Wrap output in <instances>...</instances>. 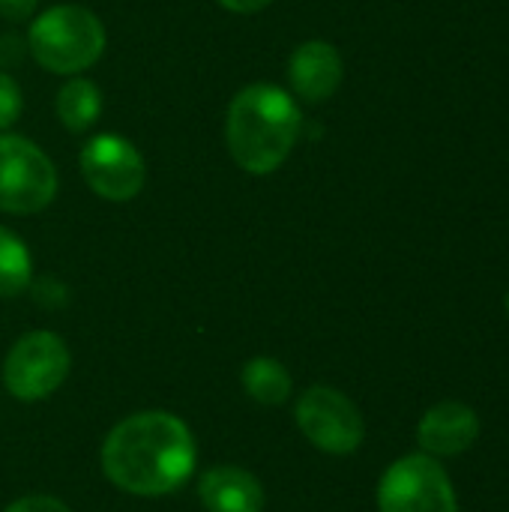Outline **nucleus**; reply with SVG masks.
Returning <instances> with one entry per match:
<instances>
[{
  "label": "nucleus",
  "mask_w": 509,
  "mask_h": 512,
  "mask_svg": "<svg viewBox=\"0 0 509 512\" xmlns=\"http://www.w3.org/2000/svg\"><path fill=\"white\" fill-rule=\"evenodd\" d=\"M105 477L138 498H162L180 489L195 471V438L168 411H141L120 420L102 444Z\"/></svg>",
  "instance_id": "1"
},
{
  "label": "nucleus",
  "mask_w": 509,
  "mask_h": 512,
  "mask_svg": "<svg viewBox=\"0 0 509 512\" xmlns=\"http://www.w3.org/2000/svg\"><path fill=\"white\" fill-rule=\"evenodd\" d=\"M303 129V114L297 99L267 81L243 87L225 117V141L237 168L255 177H267L285 165L294 153Z\"/></svg>",
  "instance_id": "2"
},
{
  "label": "nucleus",
  "mask_w": 509,
  "mask_h": 512,
  "mask_svg": "<svg viewBox=\"0 0 509 512\" xmlns=\"http://www.w3.org/2000/svg\"><path fill=\"white\" fill-rule=\"evenodd\" d=\"M105 24L102 18L81 3H57L39 12L27 30L30 57L54 75H78L90 69L105 54Z\"/></svg>",
  "instance_id": "3"
},
{
  "label": "nucleus",
  "mask_w": 509,
  "mask_h": 512,
  "mask_svg": "<svg viewBox=\"0 0 509 512\" xmlns=\"http://www.w3.org/2000/svg\"><path fill=\"white\" fill-rule=\"evenodd\" d=\"M57 198V168L39 144L0 132V213L33 216Z\"/></svg>",
  "instance_id": "4"
},
{
  "label": "nucleus",
  "mask_w": 509,
  "mask_h": 512,
  "mask_svg": "<svg viewBox=\"0 0 509 512\" xmlns=\"http://www.w3.org/2000/svg\"><path fill=\"white\" fill-rule=\"evenodd\" d=\"M72 357L66 342L51 330L21 336L3 360V384L18 402L48 399L69 375Z\"/></svg>",
  "instance_id": "5"
},
{
  "label": "nucleus",
  "mask_w": 509,
  "mask_h": 512,
  "mask_svg": "<svg viewBox=\"0 0 509 512\" xmlns=\"http://www.w3.org/2000/svg\"><path fill=\"white\" fill-rule=\"evenodd\" d=\"M78 165L90 192L114 204L138 198L147 183V162L141 150L117 132L93 135L81 147Z\"/></svg>",
  "instance_id": "6"
},
{
  "label": "nucleus",
  "mask_w": 509,
  "mask_h": 512,
  "mask_svg": "<svg viewBox=\"0 0 509 512\" xmlns=\"http://www.w3.org/2000/svg\"><path fill=\"white\" fill-rule=\"evenodd\" d=\"M381 512H459L453 483L432 456L393 462L378 483Z\"/></svg>",
  "instance_id": "7"
},
{
  "label": "nucleus",
  "mask_w": 509,
  "mask_h": 512,
  "mask_svg": "<svg viewBox=\"0 0 509 512\" xmlns=\"http://www.w3.org/2000/svg\"><path fill=\"white\" fill-rule=\"evenodd\" d=\"M294 417L309 444L330 456H348L366 438L363 414L345 393L333 387H309L297 399Z\"/></svg>",
  "instance_id": "8"
},
{
  "label": "nucleus",
  "mask_w": 509,
  "mask_h": 512,
  "mask_svg": "<svg viewBox=\"0 0 509 512\" xmlns=\"http://www.w3.org/2000/svg\"><path fill=\"white\" fill-rule=\"evenodd\" d=\"M345 78L342 54L327 39H306L288 57V84L309 105L327 102Z\"/></svg>",
  "instance_id": "9"
},
{
  "label": "nucleus",
  "mask_w": 509,
  "mask_h": 512,
  "mask_svg": "<svg viewBox=\"0 0 509 512\" xmlns=\"http://www.w3.org/2000/svg\"><path fill=\"white\" fill-rule=\"evenodd\" d=\"M480 435L477 411L462 402H438L417 426V441L432 456H459L474 447Z\"/></svg>",
  "instance_id": "10"
},
{
  "label": "nucleus",
  "mask_w": 509,
  "mask_h": 512,
  "mask_svg": "<svg viewBox=\"0 0 509 512\" xmlns=\"http://www.w3.org/2000/svg\"><path fill=\"white\" fill-rule=\"evenodd\" d=\"M198 498L207 512H261L267 498L255 474L237 465H216L201 474Z\"/></svg>",
  "instance_id": "11"
},
{
  "label": "nucleus",
  "mask_w": 509,
  "mask_h": 512,
  "mask_svg": "<svg viewBox=\"0 0 509 512\" xmlns=\"http://www.w3.org/2000/svg\"><path fill=\"white\" fill-rule=\"evenodd\" d=\"M54 111L63 123V129L69 132H87L99 114H102V90L84 78V75H72L60 90H57V102H54Z\"/></svg>",
  "instance_id": "12"
},
{
  "label": "nucleus",
  "mask_w": 509,
  "mask_h": 512,
  "mask_svg": "<svg viewBox=\"0 0 509 512\" xmlns=\"http://www.w3.org/2000/svg\"><path fill=\"white\" fill-rule=\"evenodd\" d=\"M240 381L246 387V393L258 402V405H285L291 396V375L288 369L273 360V357H255L243 366Z\"/></svg>",
  "instance_id": "13"
},
{
  "label": "nucleus",
  "mask_w": 509,
  "mask_h": 512,
  "mask_svg": "<svg viewBox=\"0 0 509 512\" xmlns=\"http://www.w3.org/2000/svg\"><path fill=\"white\" fill-rule=\"evenodd\" d=\"M33 282V258L24 240L0 225V297H18Z\"/></svg>",
  "instance_id": "14"
},
{
  "label": "nucleus",
  "mask_w": 509,
  "mask_h": 512,
  "mask_svg": "<svg viewBox=\"0 0 509 512\" xmlns=\"http://www.w3.org/2000/svg\"><path fill=\"white\" fill-rule=\"evenodd\" d=\"M21 111H24L21 87H18V81L9 72L0 69V132L12 129L18 123Z\"/></svg>",
  "instance_id": "15"
},
{
  "label": "nucleus",
  "mask_w": 509,
  "mask_h": 512,
  "mask_svg": "<svg viewBox=\"0 0 509 512\" xmlns=\"http://www.w3.org/2000/svg\"><path fill=\"white\" fill-rule=\"evenodd\" d=\"M3 512H72L63 501L48 498V495H27L15 504H9Z\"/></svg>",
  "instance_id": "16"
},
{
  "label": "nucleus",
  "mask_w": 509,
  "mask_h": 512,
  "mask_svg": "<svg viewBox=\"0 0 509 512\" xmlns=\"http://www.w3.org/2000/svg\"><path fill=\"white\" fill-rule=\"evenodd\" d=\"M36 6H39V0H0V18H6L12 24H21V21L33 18Z\"/></svg>",
  "instance_id": "17"
},
{
  "label": "nucleus",
  "mask_w": 509,
  "mask_h": 512,
  "mask_svg": "<svg viewBox=\"0 0 509 512\" xmlns=\"http://www.w3.org/2000/svg\"><path fill=\"white\" fill-rule=\"evenodd\" d=\"M216 3L228 12H237V15H255V12L267 9L273 0H216Z\"/></svg>",
  "instance_id": "18"
},
{
  "label": "nucleus",
  "mask_w": 509,
  "mask_h": 512,
  "mask_svg": "<svg viewBox=\"0 0 509 512\" xmlns=\"http://www.w3.org/2000/svg\"><path fill=\"white\" fill-rule=\"evenodd\" d=\"M507 312H509V294H507Z\"/></svg>",
  "instance_id": "19"
}]
</instances>
